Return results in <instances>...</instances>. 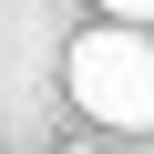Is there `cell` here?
Here are the masks:
<instances>
[{
	"instance_id": "cell-1",
	"label": "cell",
	"mask_w": 154,
	"mask_h": 154,
	"mask_svg": "<svg viewBox=\"0 0 154 154\" xmlns=\"http://www.w3.org/2000/svg\"><path fill=\"white\" fill-rule=\"evenodd\" d=\"M62 93L82 103L93 123H113V134H144V123H154V41H144L134 21L82 31V41L62 51Z\"/></svg>"
},
{
	"instance_id": "cell-2",
	"label": "cell",
	"mask_w": 154,
	"mask_h": 154,
	"mask_svg": "<svg viewBox=\"0 0 154 154\" xmlns=\"http://www.w3.org/2000/svg\"><path fill=\"white\" fill-rule=\"evenodd\" d=\"M103 11H113V21H134V31H144V21H154V0H103Z\"/></svg>"
},
{
	"instance_id": "cell-3",
	"label": "cell",
	"mask_w": 154,
	"mask_h": 154,
	"mask_svg": "<svg viewBox=\"0 0 154 154\" xmlns=\"http://www.w3.org/2000/svg\"><path fill=\"white\" fill-rule=\"evenodd\" d=\"M72 154H103V144H72Z\"/></svg>"
}]
</instances>
